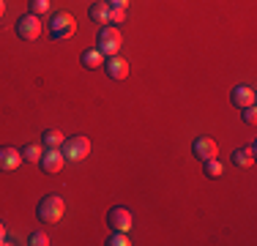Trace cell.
I'll list each match as a JSON object with an SVG mask.
<instances>
[{
	"instance_id": "6da1fadb",
	"label": "cell",
	"mask_w": 257,
	"mask_h": 246,
	"mask_svg": "<svg viewBox=\"0 0 257 246\" xmlns=\"http://www.w3.org/2000/svg\"><path fill=\"white\" fill-rule=\"evenodd\" d=\"M120 47H123V36H120L118 25H101L99 36H96V49L104 58H109V55H118Z\"/></svg>"
},
{
	"instance_id": "7a4b0ae2",
	"label": "cell",
	"mask_w": 257,
	"mask_h": 246,
	"mask_svg": "<svg viewBox=\"0 0 257 246\" xmlns=\"http://www.w3.org/2000/svg\"><path fill=\"white\" fill-rule=\"evenodd\" d=\"M63 213H66V202H63V197H58V194H44L39 200V205H36V216L41 221H50V224L60 221Z\"/></svg>"
},
{
	"instance_id": "3957f363",
	"label": "cell",
	"mask_w": 257,
	"mask_h": 246,
	"mask_svg": "<svg viewBox=\"0 0 257 246\" xmlns=\"http://www.w3.org/2000/svg\"><path fill=\"white\" fill-rule=\"evenodd\" d=\"M77 33V20L74 14H69V11H55L52 20H50V36L55 41H66L71 39V36Z\"/></svg>"
},
{
	"instance_id": "277c9868",
	"label": "cell",
	"mask_w": 257,
	"mask_h": 246,
	"mask_svg": "<svg viewBox=\"0 0 257 246\" xmlns=\"http://www.w3.org/2000/svg\"><path fill=\"white\" fill-rule=\"evenodd\" d=\"M60 153H63V159H69V162H79V159H85L90 153V140L85 137V134H71V137L63 140Z\"/></svg>"
},
{
	"instance_id": "5b68a950",
	"label": "cell",
	"mask_w": 257,
	"mask_h": 246,
	"mask_svg": "<svg viewBox=\"0 0 257 246\" xmlns=\"http://www.w3.org/2000/svg\"><path fill=\"white\" fill-rule=\"evenodd\" d=\"M17 36H20L22 41H36L41 36V17L36 14H22L20 20H17Z\"/></svg>"
},
{
	"instance_id": "8992f818",
	"label": "cell",
	"mask_w": 257,
	"mask_h": 246,
	"mask_svg": "<svg viewBox=\"0 0 257 246\" xmlns=\"http://www.w3.org/2000/svg\"><path fill=\"white\" fill-rule=\"evenodd\" d=\"M132 221H134L132 211L123 208V205H115V208H109V211H107L109 230H123V232H128V230H132Z\"/></svg>"
},
{
	"instance_id": "52a82bcc",
	"label": "cell",
	"mask_w": 257,
	"mask_h": 246,
	"mask_svg": "<svg viewBox=\"0 0 257 246\" xmlns=\"http://www.w3.org/2000/svg\"><path fill=\"white\" fill-rule=\"evenodd\" d=\"M104 71H107L109 79H126L128 77V60L120 58V55H109V58H104Z\"/></svg>"
},
{
	"instance_id": "ba28073f",
	"label": "cell",
	"mask_w": 257,
	"mask_h": 246,
	"mask_svg": "<svg viewBox=\"0 0 257 246\" xmlns=\"http://www.w3.org/2000/svg\"><path fill=\"white\" fill-rule=\"evenodd\" d=\"M254 98H257V93H254L252 85H235V88L230 90V101H232V107H235V109L252 107Z\"/></svg>"
},
{
	"instance_id": "9c48e42d",
	"label": "cell",
	"mask_w": 257,
	"mask_h": 246,
	"mask_svg": "<svg viewBox=\"0 0 257 246\" xmlns=\"http://www.w3.org/2000/svg\"><path fill=\"white\" fill-rule=\"evenodd\" d=\"M63 153H60V148H44L41 151V159H39V164H41V170L44 172H60V167H63Z\"/></svg>"
},
{
	"instance_id": "30bf717a",
	"label": "cell",
	"mask_w": 257,
	"mask_h": 246,
	"mask_svg": "<svg viewBox=\"0 0 257 246\" xmlns=\"http://www.w3.org/2000/svg\"><path fill=\"white\" fill-rule=\"evenodd\" d=\"M192 153H194V159H200V162L216 159V153H219L216 140H211V137H197V140L192 143Z\"/></svg>"
},
{
	"instance_id": "8fae6325",
	"label": "cell",
	"mask_w": 257,
	"mask_h": 246,
	"mask_svg": "<svg viewBox=\"0 0 257 246\" xmlns=\"http://www.w3.org/2000/svg\"><path fill=\"white\" fill-rule=\"evenodd\" d=\"M20 162H22V153L17 148H11V145L0 148V172H14L20 167Z\"/></svg>"
},
{
	"instance_id": "7c38bea8",
	"label": "cell",
	"mask_w": 257,
	"mask_h": 246,
	"mask_svg": "<svg viewBox=\"0 0 257 246\" xmlns=\"http://www.w3.org/2000/svg\"><path fill=\"white\" fill-rule=\"evenodd\" d=\"M109 3L107 0H93L90 3V9H88V17H90V22H99V25H107L109 22Z\"/></svg>"
},
{
	"instance_id": "4fadbf2b",
	"label": "cell",
	"mask_w": 257,
	"mask_h": 246,
	"mask_svg": "<svg viewBox=\"0 0 257 246\" xmlns=\"http://www.w3.org/2000/svg\"><path fill=\"white\" fill-rule=\"evenodd\" d=\"M230 162L235 167H252L254 164V145H246V148H235L230 156Z\"/></svg>"
},
{
	"instance_id": "5bb4252c",
	"label": "cell",
	"mask_w": 257,
	"mask_h": 246,
	"mask_svg": "<svg viewBox=\"0 0 257 246\" xmlns=\"http://www.w3.org/2000/svg\"><path fill=\"white\" fill-rule=\"evenodd\" d=\"M79 60H82V66H85V69H101V66H104V55H101L96 47H90V49H82V55H79Z\"/></svg>"
},
{
	"instance_id": "9a60e30c",
	"label": "cell",
	"mask_w": 257,
	"mask_h": 246,
	"mask_svg": "<svg viewBox=\"0 0 257 246\" xmlns=\"http://www.w3.org/2000/svg\"><path fill=\"white\" fill-rule=\"evenodd\" d=\"M63 132H58V129H44L41 132V145L44 148H60L63 145Z\"/></svg>"
},
{
	"instance_id": "2e32d148",
	"label": "cell",
	"mask_w": 257,
	"mask_h": 246,
	"mask_svg": "<svg viewBox=\"0 0 257 246\" xmlns=\"http://www.w3.org/2000/svg\"><path fill=\"white\" fill-rule=\"evenodd\" d=\"M224 172V164L219 162V159H208V162H203V175L211 178V181H216V178H222Z\"/></svg>"
},
{
	"instance_id": "e0dca14e",
	"label": "cell",
	"mask_w": 257,
	"mask_h": 246,
	"mask_svg": "<svg viewBox=\"0 0 257 246\" xmlns=\"http://www.w3.org/2000/svg\"><path fill=\"white\" fill-rule=\"evenodd\" d=\"M41 151H44V145H39V143H30L22 148V162H30V164H39V159H41Z\"/></svg>"
},
{
	"instance_id": "ac0fdd59",
	"label": "cell",
	"mask_w": 257,
	"mask_h": 246,
	"mask_svg": "<svg viewBox=\"0 0 257 246\" xmlns=\"http://www.w3.org/2000/svg\"><path fill=\"white\" fill-rule=\"evenodd\" d=\"M107 246H128L132 241H128V232L123 230H109V235H107V241H104Z\"/></svg>"
},
{
	"instance_id": "d6986e66",
	"label": "cell",
	"mask_w": 257,
	"mask_h": 246,
	"mask_svg": "<svg viewBox=\"0 0 257 246\" xmlns=\"http://www.w3.org/2000/svg\"><path fill=\"white\" fill-rule=\"evenodd\" d=\"M28 6H30V14L36 17H44L50 11V0H28Z\"/></svg>"
},
{
	"instance_id": "ffe728a7",
	"label": "cell",
	"mask_w": 257,
	"mask_h": 246,
	"mask_svg": "<svg viewBox=\"0 0 257 246\" xmlns=\"http://www.w3.org/2000/svg\"><path fill=\"white\" fill-rule=\"evenodd\" d=\"M28 243L30 246H47V243H50V235H47L44 230H33L28 235Z\"/></svg>"
},
{
	"instance_id": "44dd1931",
	"label": "cell",
	"mask_w": 257,
	"mask_h": 246,
	"mask_svg": "<svg viewBox=\"0 0 257 246\" xmlns=\"http://www.w3.org/2000/svg\"><path fill=\"white\" fill-rule=\"evenodd\" d=\"M243 123H246V126H254V123H257V109H254V104H252V107H243Z\"/></svg>"
},
{
	"instance_id": "7402d4cb",
	"label": "cell",
	"mask_w": 257,
	"mask_h": 246,
	"mask_svg": "<svg viewBox=\"0 0 257 246\" xmlns=\"http://www.w3.org/2000/svg\"><path fill=\"white\" fill-rule=\"evenodd\" d=\"M123 20H126V9H112V11H109V22L118 25V22H123Z\"/></svg>"
},
{
	"instance_id": "603a6c76",
	"label": "cell",
	"mask_w": 257,
	"mask_h": 246,
	"mask_svg": "<svg viewBox=\"0 0 257 246\" xmlns=\"http://www.w3.org/2000/svg\"><path fill=\"white\" fill-rule=\"evenodd\" d=\"M107 3H109V9H126L128 0H107Z\"/></svg>"
},
{
	"instance_id": "cb8c5ba5",
	"label": "cell",
	"mask_w": 257,
	"mask_h": 246,
	"mask_svg": "<svg viewBox=\"0 0 257 246\" xmlns=\"http://www.w3.org/2000/svg\"><path fill=\"white\" fill-rule=\"evenodd\" d=\"M0 243H6V227H3V221H0Z\"/></svg>"
},
{
	"instance_id": "d4e9b609",
	"label": "cell",
	"mask_w": 257,
	"mask_h": 246,
	"mask_svg": "<svg viewBox=\"0 0 257 246\" xmlns=\"http://www.w3.org/2000/svg\"><path fill=\"white\" fill-rule=\"evenodd\" d=\"M3 14H6V3L0 0V17H3Z\"/></svg>"
}]
</instances>
